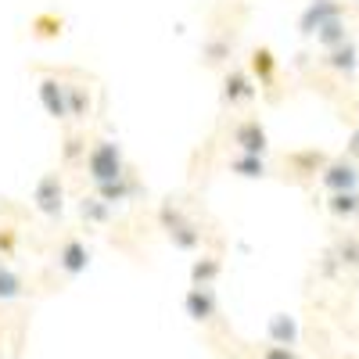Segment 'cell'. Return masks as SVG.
Returning a JSON list of instances; mask_svg holds the SVG:
<instances>
[{
  "mask_svg": "<svg viewBox=\"0 0 359 359\" xmlns=\"http://www.w3.org/2000/svg\"><path fill=\"white\" fill-rule=\"evenodd\" d=\"M86 176L94 180V187L101 184H111V180H123L130 169H126V158L118 151L115 140H94L86 147Z\"/></svg>",
  "mask_w": 359,
  "mask_h": 359,
  "instance_id": "6da1fadb",
  "label": "cell"
},
{
  "mask_svg": "<svg viewBox=\"0 0 359 359\" xmlns=\"http://www.w3.org/2000/svg\"><path fill=\"white\" fill-rule=\"evenodd\" d=\"M162 226H165V233H169V241L176 245V248H184V252H191V248H198L201 245V230L180 212L176 205H162Z\"/></svg>",
  "mask_w": 359,
  "mask_h": 359,
  "instance_id": "7a4b0ae2",
  "label": "cell"
},
{
  "mask_svg": "<svg viewBox=\"0 0 359 359\" xmlns=\"http://www.w3.org/2000/svg\"><path fill=\"white\" fill-rule=\"evenodd\" d=\"M33 205H36V212H43L47 219L62 216V208H65V184H62V176H57V172H43L36 180Z\"/></svg>",
  "mask_w": 359,
  "mask_h": 359,
  "instance_id": "3957f363",
  "label": "cell"
},
{
  "mask_svg": "<svg viewBox=\"0 0 359 359\" xmlns=\"http://www.w3.org/2000/svg\"><path fill=\"white\" fill-rule=\"evenodd\" d=\"M320 184L331 191V194H341V191H359V162H352L348 155H338L323 165L320 172Z\"/></svg>",
  "mask_w": 359,
  "mask_h": 359,
  "instance_id": "277c9868",
  "label": "cell"
},
{
  "mask_svg": "<svg viewBox=\"0 0 359 359\" xmlns=\"http://www.w3.org/2000/svg\"><path fill=\"white\" fill-rule=\"evenodd\" d=\"M334 18H345V8L338 4V0H313V4L302 11V18H298V29H302L306 36H316L320 29L327 22H334Z\"/></svg>",
  "mask_w": 359,
  "mask_h": 359,
  "instance_id": "5b68a950",
  "label": "cell"
},
{
  "mask_svg": "<svg viewBox=\"0 0 359 359\" xmlns=\"http://www.w3.org/2000/svg\"><path fill=\"white\" fill-rule=\"evenodd\" d=\"M233 144L241 147V155H266L269 147V137H266V126L259 118H241V123L233 126Z\"/></svg>",
  "mask_w": 359,
  "mask_h": 359,
  "instance_id": "8992f818",
  "label": "cell"
},
{
  "mask_svg": "<svg viewBox=\"0 0 359 359\" xmlns=\"http://www.w3.org/2000/svg\"><path fill=\"white\" fill-rule=\"evenodd\" d=\"M36 94H40L50 118H69V86L62 79H40Z\"/></svg>",
  "mask_w": 359,
  "mask_h": 359,
  "instance_id": "52a82bcc",
  "label": "cell"
},
{
  "mask_svg": "<svg viewBox=\"0 0 359 359\" xmlns=\"http://www.w3.org/2000/svg\"><path fill=\"white\" fill-rule=\"evenodd\" d=\"M57 266H62L69 277L86 273V266H90V248L79 241V237H69V241H62V248H57Z\"/></svg>",
  "mask_w": 359,
  "mask_h": 359,
  "instance_id": "ba28073f",
  "label": "cell"
},
{
  "mask_svg": "<svg viewBox=\"0 0 359 359\" xmlns=\"http://www.w3.org/2000/svg\"><path fill=\"white\" fill-rule=\"evenodd\" d=\"M184 309H187V316L194 320V323H208L216 316V294H212V287H191L187 291V298H184Z\"/></svg>",
  "mask_w": 359,
  "mask_h": 359,
  "instance_id": "9c48e42d",
  "label": "cell"
},
{
  "mask_svg": "<svg viewBox=\"0 0 359 359\" xmlns=\"http://www.w3.org/2000/svg\"><path fill=\"white\" fill-rule=\"evenodd\" d=\"M255 97V83L245 69H230L226 79H223V101L226 104H245Z\"/></svg>",
  "mask_w": 359,
  "mask_h": 359,
  "instance_id": "30bf717a",
  "label": "cell"
},
{
  "mask_svg": "<svg viewBox=\"0 0 359 359\" xmlns=\"http://www.w3.org/2000/svg\"><path fill=\"white\" fill-rule=\"evenodd\" d=\"M266 334H269V345L294 348V345H298V320H294L291 313H273V316H269Z\"/></svg>",
  "mask_w": 359,
  "mask_h": 359,
  "instance_id": "8fae6325",
  "label": "cell"
},
{
  "mask_svg": "<svg viewBox=\"0 0 359 359\" xmlns=\"http://www.w3.org/2000/svg\"><path fill=\"white\" fill-rule=\"evenodd\" d=\"M137 191H140V184H137V180L126 172L123 180H111V184H101V187H97V198H101V201H108V205H118V201H130Z\"/></svg>",
  "mask_w": 359,
  "mask_h": 359,
  "instance_id": "7c38bea8",
  "label": "cell"
},
{
  "mask_svg": "<svg viewBox=\"0 0 359 359\" xmlns=\"http://www.w3.org/2000/svg\"><path fill=\"white\" fill-rule=\"evenodd\" d=\"M252 76L262 86H269V83L277 79V57H273V50H269V47H255L252 50Z\"/></svg>",
  "mask_w": 359,
  "mask_h": 359,
  "instance_id": "4fadbf2b",
  "label": "cell"
},
{
  "mask_svg": "<svg viewBox=\"0 0 359 359\" xmlns=\"http://www.w3.org/2000/svg\"><path fill=\"white\" fill-rule=\"evenodd\" d=\"M327 212L334 219H355L359 216V191H341L327 198Z\"/></svg>",
  "mask_w": 359,
  "mask_h": 359,
  "instance_id": "5bb4252c",
  "label": "cell"
},
{
  "mask_svg": "<svg viewBox=\"0 0 359 359\" xmlns=\"http://www.w3.org/2000/svg\"><path fill=\"white\" fill-rule=\"evenodd\" d=\"M323 62H327V69L352 76V72H355V65H359V50H355L352 43H341V47H334V50H327Z\"/></svg>",
  "mask_w": 359,
  "mask_h": 359,
  "instance_id": "9a60e30c",
  "label": "cell"
},
{
  "mask_svg": "<svg viewBox=\"0 0 359 359\" xmlns=\"http://www.w3.org/2000/svg\"><path fill=\"white\" fill-rule=\"evenodd\" d=\"M219 259L216 255H201L194 266H191V284L194 287H212L216 284V277H219Z\"/></svg>",
  "mask_w": 359,
  "mask_h": 359,
  "instance_id": "2e32d148",
  "label": "cell"
},
{
  "mask_svg": "<svg viewBox=\"0 0 359 359\" xmlns=\"http://www.w3.org/2000/svg\"><path fill=\"white\" fill-rule=\"evenodd\" d=\"M316 43L323 50H334L341 43H348V29H345V18H334V22H327L320 33H316Z\"/></svg>",
  "mask_w": 359,
  "mask_h": 359,
  "instance_id": "e0dca14e",
  "label": "cell"
},
{
  "mask_svg": "<svg viewBox=\"0 0 359 359\" xmlns=\"http://www.w3.org/2000/svg\"><path fill=\"white\" fill-rule=\"evenodd\" d=\"M287 162H291V169H294V172H306V176H309V172H323V165L331 162V158H327L323 151H316V147H309V151L291 155Z\"/></svg>",
  "mask_w": 359,
  "mask_h": 359,
  "instance_id": "ac0fdd59",
  "label": "cell"
},
{
  "mask_svg": "<svg viewBox=\"0 0 359 359\" xmlns=\"http://www.w3.org/2000/svg\"><path fill=\"white\" fill-rule=\"evenodd\" d=\"M79 216H83L86 223H108L111 205H108V201H101L97 194H94V198H83V201H79Z\"/></svg>",
  "mask_w": 359,
  "mask_h": 359,
  "instance_id": "d6986e66",
  "label": "cell"
},
{
  "mask_svg": "<svg viewBox=\"0 0 359 359\" xmlns=\"http://www.w3.org/2000/svg\"><path fill=\"white\" fill-rule=\"evenodd\" d=\"M230 172L255 180V176H266V162L259 155H237V158H230Z\"/></svg>",
  "mask_w": 359,
  "mask_h": 359,
  "instance_id": "ffe728a7",
  "label": "cell"
},
{
  "mask_svg": "<svg viewBox=\"0 0 359 359\" xmlns=\"http://www.w3.org/2000/svg\"><path fill=\"white\" fill-rule=\"evenodd\" d=\"M22 291H25L22 277L15 273V269L0 266V302H11V298H22Z\"/></svg>",
  "mask_w": 359,
  "mask_h": 359,
  "instance_id": "44dd1931",
  "label": "cell"
},
{
  "mask_svg": "<svg viewBox=\"0 0 359 359\" xmlns=\"http://www.w3.org/2000/svg\"><path fill=\"white\" fill-rule=\"evenodd\" d=\"M334 259H338L341 266H359V241H355L352 233L338 237V245H334Z\"/></svg>",
  "mask_w": 359,
  "mask_h": 359,
  "instance_id": "7402d4cb",
  "label": "cell"
},
{
  "mask_svg": "<svg viewBox=\"0 0 359 359\" xmlns=\"http://www.w3.org/2000/svg\"><path fill=\"white\" fill-rule=\"evenodd\" d=\"M79 158L86 162V144H83L79 133H72V137L65 140V155H62V162H65V165H76Z\"/></svg>",
  "mask_w": 359,
  "mask_h": 359,
  "instance_id": "603a6c76",
  "label": "cell"
},
{
  "mask_svg": "<svg viewBox=\"0 0 359 359\" xmlns=\"http://www.w3.org/2000/svg\"><path fill=\"white\" fill-rule=\"evenodd\" d=\"M90 111V97L83 94V86H69V115L83 118Z\"/></svg>",
  "mask_w": 359,
  "mask_h": 359,
  "instance_id": "cb8c5ba5",
  "label": "cell"
},
{
  "mask_svg": "<svg viewBox=\"0 0 359 359\" xmlns=\"http://www.w3.org/2000/svg\"><path fill=\"white\" fill-rule=\"evenodd\" d=\"M259 359H298L294 348H284V345H266Z\"/></svg>",
  "mask_w": 359,
  "mask_h": 359,
  "instance_id": "d4e9b609",
  "label": "cell"
},
{
  "mask_svg": "<svg viewBox=\"0 0 359 359\" xmlns=\"http://www.w3.org/2000/svg\"><path fill=\"white\" fill-rule=\"evenodd\" d=\"M345 155H348L352 162H359V126L352 130V137H348V144H345Z\"/></svg>",
  "mask_w": 359,
  "mask_h": 359,
  "instance_id": "484cf974",
  "label": "cell"
},
{
  "mask_svg": "<svg viewBox=\"0 0 359 359\" xmlns=\"http://www.w3.org/2000/svg\"><path fill=\"white\" fill-rule=\"evenodd\" d=\"M0 266H4V255H0Z\"/></svg>",
  "mask_w": 359,
  "mask_h": 359,
  "instance_id": "4316f807",
  "label": "cell"
}]
</instances>
